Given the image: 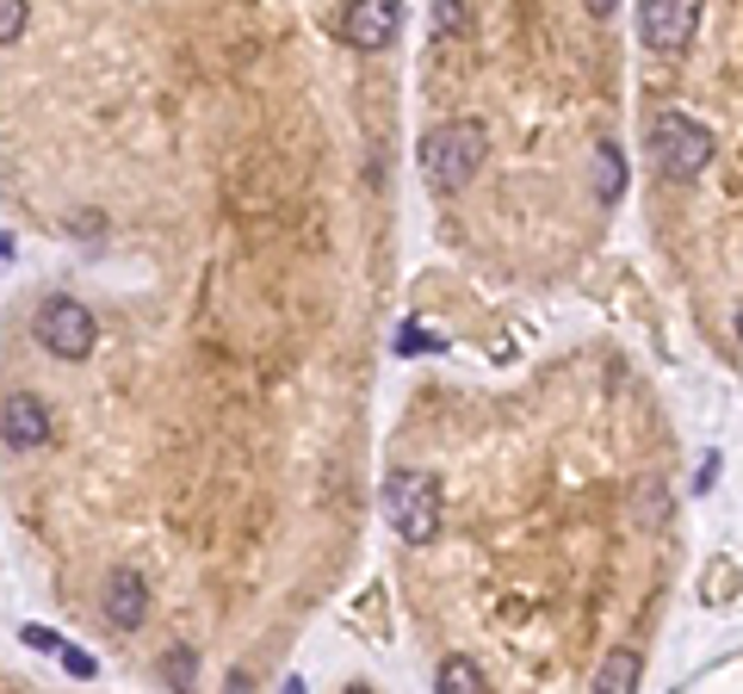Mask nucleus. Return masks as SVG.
<instances>
[{
	"label": "nucleus",
	"instance_id": "nucleus-1",
	"mask_svg": "<svg viewBox=\"0 0 743 694\" xmlns=\"http://www.w3.org/2000/svg\"><path fill=\"white\" fill-rule=\"evenodd\" d=\"M477 168H484V124L447 119V124H434V131H421V180L434 192L471 187Z\"/></svg>",
	"mask_w": 743,
	"mask_h": 694
},
{
	"label": "nucleus",
	"instance_id": "nucleus-2",
	"mask_svg": "<svg viewBox=\"0 0 743 694\" xmlns=\"http://www.w3.org/2000/svg\"><path fill=\"white\" fill-rule=\"evenodd\" d=\"M379 503H384V520H391L409 546L440 534V484H434V471H391L384 490H379Z\"/></svg>",
	"mask_w": 743,
	"mask_h": 694
},
{
	"label": "nucleus",
	"instance_id": "nucleus-3",
	"mask_svg": "<svg viewBox=\"0 0 743 694\" xmlns=\"http://www.w3.org/2000/svg\"><path fill=\"white\" fill-rule=\"evenodd\" d=\"M644 137H651V156H657L663 180H694L712 161V131L700 119H688V112H675V105H663Z\"/></svg>",
	"mask_w": 743,
	"mask_h": 694
},
{
	"label": "nucleus",
	"instance_id": "nucleus-4",
	"mask_svg": "<svg viewBox=\"0 0 743 694\" xmlns=\"http://www.w3.org/2000/svg\"><path fill=\"white\" fill-rule=\"evenodd\" d=\"M32 335H37V347H44V354H56V360H87V354H93V342H100V323H93V311H87V304H75V298H44V311H37Z\"/></svg>",
	"mask_w": 743,
	"mask_h": 694
},
{
	"label": "nucleus",
	"instance_id": "nucleus-5",
	"mask_svg": "<svg viewBox=\"0 0 743 694\" xmlns=\"http://www.w3.org/2000/svg\"><path fill=\"white\" fill-rule=\"evenodd\" d=\"M694 32H700V7L694 0H644L639 7V37L651 44V51H682V44H694Z\"/></svg>",
	"mask_w": 743,
	"mask_h": 694
},
{
	"label": "nucleus",
	"instance_id": "nucleus-6",
	"mask_svg": "<svg viewBox=\"0 0 743 694\" xmlns=\"http://www.w3.org/2000/svg\"><path fill=\"white\" fill-rule=\"evenodd\" d=\"M397 25H403L397 0H353V7H341V19H335L341 44H353V51H379V44H391Z\"/></svg>",
	"mask_w": 743,
	"mask_h": 694
},
{
	"label": "nucleus",
	"instance_id": "nucleus-7",
	"mask_svg": "<svg viewBox=\"0 0 743 694\" xmlns=\"http://www.w3.org/2000/svg\"><path fill=\"white\" fill-rule=\"evenodd\" d=\"M0 440L13 452H37L50 447V410L37 391H13V398H0Z\"/></svg>",
	"mask_w": 743,
	"mask_h": 694
},
{
	"label": "nucleus",
	"instance_id": "nucleus-8",
	"mask_svg": "<svg viewBox=\"0 0 743 694\" xmlns=\"http://www.w3.org/2000/svg\"><path fill=\"white\" fill-rule=\"evenodd\" d=\"M105 620L119 626V633H137L149 620V583H143V571L119 564V571L105 577Z\"/></svg>",
	"mask_w": 743,
	"mask_h": 694
},
{
	"label": "nucleus",
	"instance_id": "nucleus-9",
	"mask_svg": "<svg viewBox=\"0 0 743 694\" xmlns=\"http://www.w3.org/2000/svg\"><path fill=\"white\" fill-rule=\"evenodd\" d=\"M639 651H607L601 670H595V682H588V694H632L639 689Z\"/></svg>",
	"mask_w": 743,
	"mask_h": 694
},
{
	"label": "nucleus",
	"instance_id": "nucleus-10",
	"mask_svg": "<svg viewBox=\"0 0 743 694\" xmlns=\"http://www.w3.org/2000/svg\"><path fill=\"white\" fill-rule=\"evenodd\" d=\"M626 192V156H620V143H595V199L601 205H613Z\"/></svg>",
	"mask_w": 743,
	"mask_h": 694
},
{
	"label": "nucleus",
	"instance_id": "nucleus-11",
	"mask_svg": "<svg viewBox=\"0 0 743 694\" xmlns=\"http://www.w3.org/2000/svg\"><path fill=\"white\" fill-rule=\"evenodd\" d=\"M434 694H484L477 663H471V658H447V663H440V676H434Z\"/></svg>",
	"mask_w": 743,
	"mask_h": 694
},
{
	"label": "nucleus",
	"instance_id": "nucleus-12",
	"mask_svg": "<svg viewBox=\"0 0 743 694\" xmlns=\"http://www.w3.org/2000/svg\"><path fill=\"white\" fill-rule=\"evenodd\" d=\"M168 682L180 694H192V682H199V658H192L187 645H173V651H168Z\"/></svg>",
	"mask_w": 743,
	"mask_h": 694
},
{
	"label": "nucleus",
	"instance_id": "nucleus-13",
	"mask_svg": "<svg viewBox=\"0 0 743 694\" xmlns=\"http://www.w3.org/2000/svg\"><path fill=\"white\" fill-rule=\"evenodd\" d=\"M25 32V0H0V44H13Z\"/></svg>",
	"mask_w": 743,
	"mask_h": 694
},
{
	"label": "nucleus",
	"instance_id": "nucleus-14",
	"mask_svg": "<svg viewBox=\"0 0 743 694\" xmlns=\"http://www.w3.org/2000/svg\"><path fill=\"white\" fill-rule=\"evenodd\" d=\"M465 7H452V0H440V7H434V32H459V25H465Z\"/></svg>",
	"mask_w": 743,
	"mask_h": 694
},
{
	"label": "nucleus",
	"instance_id": "nucleus-15",
	"mask_svg": "<svg viewBox=\"0 0 743 694\" xmlns=\"http://www.w3.org/2000/svg\"><path fill=\"white\" fill-rule=\"evenodd\" d=\"M19 639H25V645H37V651H69V645L56 639L50 626H19Z\"/></svg>",
	"mask_w": 743,
	"mask_h": 694
},
{
	"label": "nucleus",
	"instance_id": "nucleus-16",
	"mask_svg": "<svg viewBox=\"0 0 743 694\" xmlns=\"http://www.w3.org/2000/svg\"><path fill=\"white\" fill-rule=\"evenodd\" d=\"M63 663H69V670H75V676H81V682H93V676H100V663L87 658V651H75V645H69V651H63Z\"/></svg>",
	"mask_w": 743,
	"mask_h": 694
},
{
	"label": "nucleus",
	"instance_id": "nucleus-17",
	"mask_svg": "<svg viewBox=\"0 0 743 694\" xmlns=\"http://www.w3.org/2000/svg\"><path fill=\"white\" fill-rule=\"evenodd\" d=\"M224 694H255V682H248V670H243V663H236V670L224 676Z\"/></svg>",
	"mask_w": 743,
	"mask_h": 694
},
{
	"label": "nucleus",
	"instance_id": "nucleus-18",
	"mask_svg": "<svg viewBox=\"0 0 743 694\" xmlns=\"http://www.w3.org/2000/svg\"><path fill=\"white\" fill-rule=\"evenodd\" d=\"M279 694H304V682H297V676H285V689H279Z\"/></svg>",
	"mask_w": 743,
	"mask_h": 694
},
{
	"label": "nucleus",
	"instance_id": "nucleus-19",
	"mask_svg": "<svg viewBox=\"0 0 743 694\" xmlns=\"http://www.w3.org/2000/svg\"><path fill=\"white\" fill-rule=\"evenodd\" d=\"M7 248H13V243H7V236H0V260H7Z\"/></svg>",
	"mask_w": 743,
	"mask_h": 694
},
{
	"label": "nucleus",
	"instance_id": "nucleus-20",
	"mask_svg": "<svg viewBox=\"0 0 743 694\" xmlns=\"http://www.w3.org/2000/svg\"><path fill=\"white\" fill-rule=\"evenodd\" d=\"M738 342H743V311H738Z\"/></svg>",
	"mask_w": 743,
	"mask_h": 694
}]
</instances>
